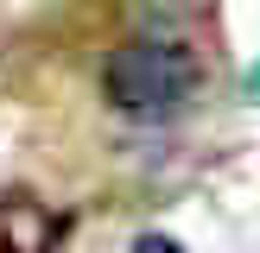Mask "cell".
<instances>
[{
    "label": "cell",
    "mask_w": 260,
    "mask_h": 253,
    "mask_svg": "<svg viewBox=\"0 0 260 253\" xmlns=\"http://www.w3.org/2000/svg\"><path fill=\"white\" fill-rule=\"evenodd\" d=\"M197 82H203V63L178 38H134V45L108 51V63H102V95L121 114H134V120L178 114L197 95Z\"/></svg>",
    "instance_id": "1"
},
{
    "label": "cell",
    "mask_w": 260,
    "mask_h": 253,
    "mask_svg": "<svg viewBox=\"0 0 260 253\" xmlns=\"http://www.w3.org/2000/svg\"><path fill=\"white\" fill-rule=\"evenodd\" d=\"M134 253H184V247H178L172 234H140V240H134Z\"/></svg>",
    "instance_id": "3"
},
{
    "label": "cell",
    "mask_w": 260,
    "mask_h": 253,
    "mask_svg": "<svg viewBox=\"0 0 260 253\" xmlns=\"http://www.w3.org/2000/svg\"><path fill=\"white\" fill-rule=\"evenodd\" d=\"M63 215L32 190H0V253H57Z\"/></svg>",
    "instance_id": "2"
}]
</instances>
